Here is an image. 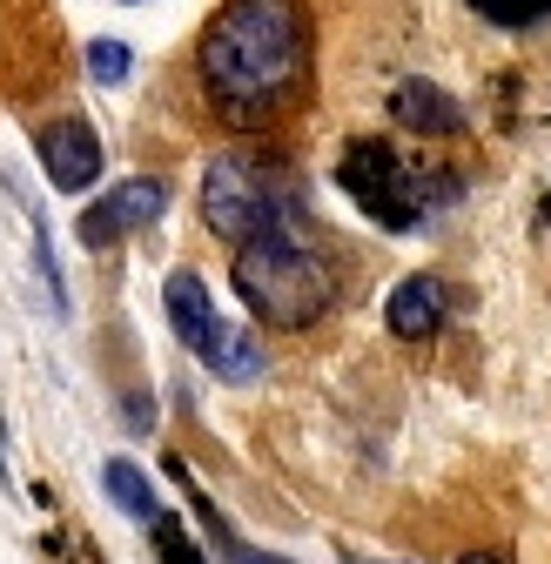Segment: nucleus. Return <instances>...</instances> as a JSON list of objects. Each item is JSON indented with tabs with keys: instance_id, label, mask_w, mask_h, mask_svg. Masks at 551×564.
<instances>
[{
	"instance_id": "obj_8",
	"label": "nucleus",
	"mask_w": 551,
	"mask_h": 564,
	"mask_svg": "<svg viewBox=\"0 0 551 564\" xmlns=\"http://www.w3.org/2000/svg\"><path fill=\"white\" fill-rule=\"evenodd\" d=\"M444 303H451V290H444L437 275H403L397 290H390V303H383V323L403 343H424V336L444 329Z\"/></svg>"
},
{
	"instance_id": "obj_3",
	"label": "nucleus",
	"mask_w": 551,
	"mask_h": 564,
	"mask_svg": "<svg viewBox=\"0 0 551 564\" xmlns=\"http://www.w3.org/2000/svg\"><path fill=\"white\" fill-rule=\"evenodd\" d=\"M202 223H209L229 249L269 236V229H290L303 223L296 216V182L290 169L276 162L269 149H229L209 162V175H202Z\"/></svg>"
},
{
	"instance_id": "obj_4",
	"label": "nucleus",
	"mask_w": 551,
	"mask_h": 564,
	"mask_svg": "<svg viewBox=\"0 0 551 564\" xmlns=\"http://www.w3.org/2000/svg\"><path fill=\"white\" fill-rule=\"evenodd\" d=\"M336 182L350 188V202L383 229H424L437 208H451L464 195V182L451 169H418L403 162L390 141H350L336 162Z\"/></svg>"
},
{
	"instance_id": "obj_17",
	"label": "nucleus",
	"mask_w": 551,
	"mask_h": 564,
	"mask_svg": "<svg viewBox=\"0 0 551 564\" xmlns=\"http://www.w3.org/2000/svg\"><path fill=\"white\" fill-rule=\"evenodd\" d=\"M128 8H142V0H128Z\"/></svg>"
},
{
	"instance_id": "obj_2",
	"label": "nucleus",
	"mask_w": 551,
	"mask_h": 564,
	"mask_svg": "<svg viewBox=\"0 0 551 564\" xmlns=\"http://www.w3.org/2000/svg\"><path fill=\"white\" fill-rule=\"evenodd\" d=\"M229 275H236L242 310L256 323H269V329H310L336 303V262L303 236V223L242 242Z\"/></svg>"
},
{
	"instance_id": "obj_9",
	"label": "nucleus",
	"mask_w": 551,
	"mask_h": 564,
	"mask_svg": "<svg viewBox=\"0 0 551 564\" xmlns=\"http://www.w3.org/2000/svg\"><path fill=\"white\" fill-rule=\"evenodd\" d=\"M390 115H397V128H410V134H437V141H451V134H464V108L437 88V82H397V95H390Z\"/></svg>"
},
{
	"instance_id": "obj_15",
	"label": "nucleus",
	"mask_w": 551,
	"mask_h": 564,
	"mask_svg": "<svg viewBox=\"0 0 551 564\" xmlns=\"http://www.w3.org/2000/svg\"><path fill=\"white\" fill-rule=\"evenodd\" d=\"M229 564H290V557H276V551H242V544H229Z\"/></svg>"
},
{
	"instance_id": "obj_6",
	"label": "nucleus",
	"mask_w": 551,
	"mask_h": 564,
	"mask_svg": "<svg viewBox=\"0 0 551 564\" xmlns=\"http://www.w3.org/2000/svg\"><path fill=\"white\" fill-rule=\"evenodd\" d=\"M162 208H169V188H162L155 175L115 182L95 208H82V242H88V249H115L121 236L149 229V223H162Z\"/></svg>"
},
{
	"instance_id": "obj_5",
	"label": "nucleus",
	"mask_w": 551,
	"mask_h": 564,
	"mask_svg": "<svg viewBox=\"0 0 551 564\" xmlns=\"http://www.w3.org/2000/svg\"><path fill=\"white\" fill-rule=\"evenodd\" d=\"M34 155H41V169H47V182L61 188V195H82V188H95L101 182V134L82 121V115H54L41 134H34Z\"/></svg>"
},
{
	"instance_id": "obj_12",
	"label": "nucleus",
	"mask_w": 551,
	"mask_h": 564,
	"mask_svg": "<svg viewBox=\"0 0 551 564\" xmlns=\"http://www.w3.org/2000/svg\"><path fill=\"white\" fill-rule=\"evenodd\" d=\"M149 544H155V564H209V557L195 551V538L182 531V518H175L169 505L149 518Z\"/></svg>"
},
{
	"instance_id": "obj_16",
	"label": "nucleus",
	"mask_w": 551,
	"mask_h": 564,
	"mask_svg": "<svg viewBox=\"0 0 551 564\" xmlns=\"http://www.w3.org/2000/svg\"><path fill=\"white\" fill-rule=\"evenodd\" d=\"M457 564H511V557H505V551H464Z\"/></svg>"
},
{
	"instance_id": "obj_1",
	"label": "nucleus",
	"mask_w": 551,
	"mask_h": 564,
	"mask_svg": "<svg viewBox=\"0 0 551 564\" xmlns=\"http://www.w3.org/2000/svg\"><path fill=\"white\" fill-rule=\"evenodd\" d=\"M310 8L303 0H223L195 41V88L236 134H269L310 88Z\"/></svg>"
},
{
	"instance_id": "obj_10",
	"label": "nucleus",
	"mask_w": 551,
	"mask_h": 564,
	"mask_svg": "<svg viewBox=\"0 0 551 564\" xmlns=\"http://www.w3.org/2000/svg\"><path fill=\"white\" fill-rule=\"evenodd\" d=\"M195 364H209L223 383H256L262 377V343L249 336V329H236V323H223L216 336H209V349H202Z\"/></svg>"
},
{
	"instance_id": "obj_13",
	"label": "nucleus",
	"mask_w": 551,
	"mask_h": 564,
	"mask_svg": "<svg viewBox=\"0 0 551 564\" xmlns=\"http://www.w3.org/2000/svg\"><path fill=\"white\" fill-rule=\"evenodd\" d=\"M471 8L491 28H538V21H551V0H471Z\"/></svg>"
},
{
	"instance_id": "obj_7",
	"label": "nucleus",
	"mask_w": 551,
	"mask_h": 564,
	"mask_svg": "<svg viewBox=\"0 0 551 564\" xmlns=\"http://www.w3.org/2000/svg\"><path fill=\"white\" fill-rule=\"evenodd\" d=\"M162 310H169V329L182 336V349H188V357H202V349H209V336L223 329V316H216V296H209V282H202L195 269H175V275H169Z\"/></svg>"
},
{
	"instance_id": "obj_14",
	"label": "nucleus",
	"mask_w": 551,
	"mask_h": 564,
	"mask_svg": "<svg viewBox=\"0 0 551 564\" xmlns=\"http://www.w3.org/2000/svg\"><path fill=\"white\" fill-rule=\"evenodd\" d=\"M128 67H134V54L115 41V34H101V41H88V75L101 82V88H121L128 82Z\"/></svg>"
},
{
	"instance_id": "obj_11",
	"label": "nucleus",
	"mask_w": 551,
	"mask_h": 564,
	"mask_svg": "<svg viewBox=\"0 0 551 564\" xmlns=\"http://www.w3.org/2000/svg\"><path fill=\"white\" fill-rule=\"evenodd\" d=\"M101 484H108V498H115V505H121V511H128L134 524H149V518L162 511V498H155V484H149L142 470H134L128 457H108V464H101Z\"/></svg>"
}]
</instances>
